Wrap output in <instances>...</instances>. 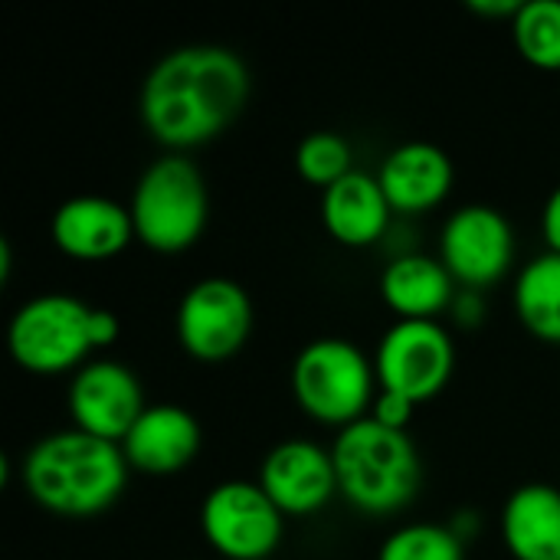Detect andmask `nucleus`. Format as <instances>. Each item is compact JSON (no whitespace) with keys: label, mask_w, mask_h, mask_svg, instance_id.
Wrapping results in <instances>:
<instances>
[{"label":"nucleus","mask_w":560,"mask_h":560,"mask_svg":"<svg viewBox=\"0 0 560 560\" xmlns=\"http://www.w3.org/2000/svg\"><path fill=\"white\" fill-rule=\"evenodd\" d=\"M450 312L456 315V322H459V325H479V322H482V315H486L482 292H476V289H459V292H456V299H453V308H450Z\"/></svg>","instance_id":"obj_24"},{"label":"nucleus","mask_w":560,"mask_h":560,"mask_svg":"<svg viewBox=\"0 0 560 560\" xmlns=\"http://www.w3.org/2000/svg\"><path fill=\"white\" fill-rule=\"evenodd\" d=\"M200 532L226 560H266L285 535V515L259 482L226 479L200 502Z\"/></svg>","instance_id":"obj_8"},{"label":"nucleus","mask_w":560,"mask_h":560,"mask_svg":"<svg viewBox=\"0 0 560 560\" xmlns=\"http://www.w3.org/2000/svg\"><path fill=\"white\" fill-rule=\"evenodd\" d=\"M377 560H466V541L440 522H417L390 532Z\"/></svg>","instance_id":"obj_21"},{"label":"nucleus","mask_w":560,"mask_h":560,"mask_svg":"<svg viewBox=\"0 0 560 560\" xmlns=\"http://www.w3.org/2000/svg\"><path fill=\"white\" fill-rule=\"evenodd\" d=\"M394 207L377 180V174L351 171L322 190V223L341 246L361 249L374 246L390 233Z\"/></svg>","instance_id":"obj_16"},{"label":"nucleus","mask_w":560,"mask_h":560,"mask_svg":"<svg viewBox=\"0 0 560 560\" xmlns=\"http://www.w3.org/2000/svg\"><path fill=\"white\" fill-rule=\"evenodd\" d=\"M128 472L131 466L121 443L75 427L36 440L20 463L26 495L59 518H92L108 512L121 499Z\"/></svg>","instance_id":"obj_2"},{"label":"nucleus","mask_w":560,"mask_h":560,"mask_svg":"<svg viewBox=\"0 0 560 560\" xmlns=\"http://www.w3.org/2000/svg\"><path fill=\"white\" fill-rule=\"evenodd\" d=\"M413 410H417V404H413L410 397L381 390L368 417L377 420V423H384V427H390V430H407L410 420H413Z\"/></svg>","instance_id":"obj_23"},{"label":"nucleus","mask_w":560,"mask_h":560,"mask_svg":"<svg viewBox=\"0 0 560 560\" xmlns=\"http://www.w3.org/2000/svg\"><path fill=\"white\" fill-rule=\"evenodd\" d=\"M541 236L548 243V253H560V184L551 190L541 210Z\"/></svg>","instance_id":"obj_25"},{"label":"nucleus","mask_w":560,"mask_h":560,"mask_svg":"<svg viewBox=\"0 0 560 560\" xmlns=\"http://www.w3.org/2000/svg\"><path fill=\"white\" fill-rule=\"evenodd\" d=\"M512 36L525 62L560 69V0H525L512 20Z\"/></svg>","instance_id":"obj_20"},{"label":"nucleus","mask_w":560,"mask_h":560,"mask_svg":"<svg viewBox=\"0 0 560 560\" xmlns=\"http://www.w3.org/2000/svg\"><path fill=\"white\" fill-rule=\"evenodd\" d=\"M518 322L548 345H560V253H541L525 262L512 289Z\"/></svg>","instance_id":"obj_19"},{"label":"nucleus","mask_w":560,"mask_h":560,"mask_svg":"<svg viewBox=\"0 0 560 560\" xmlns=\"http://www.w3.org/2000/svg\"><path fill=\"white\" fill-rule=\"evenodd\" d=\"M10 266H13V253H10V240L0 236V279H10Z\"/></svg>","instance_id":"obj_27"},{"label":"nucleus","mask_w":560,"mask_h":560,"mask_svg":"<svg viewBox=\"0 0 560 560\" xmlns=\"http://www.w3.org/2000/svg\"><path fill=\"white\" fill-rule=\"evenodd\" d=\"M121 335L118 315L69 292H43L16 308L7 328L10 358L39 377L75 374L95 348H112Z\"/></svg>","instance_id":"obj_3"},{"label":"nucleus","mask_w":560,"mask_h":560,"mask_svg":"<svg viewBox=\"0 0 560 560\" xmlns=\"http://www.w3.org/2000/svg\"><path fill=\"white\" fill-rule=\"evenodd\" d=\"M256 482L289 518H305L331 505L338 495V472L331 450L315 440L295 436L276 443L259 466Z\"/></svg>","instance_id":"obj_12"},{"label":"nucleus","mask_w":560,"mask_h":560,"mask_svg":"<svg viewBox=\"0 0 560 560\" xmlns=\"http://www.w3.org/2000/svg\"><path fill=\"white\" fill-rule=\"evenodd\" d=\"M374 371L381 390L404 394L420 407L443 394L456 371L453 335L436 318H397L377 341Z\"/></svg>","instance_id":"obj_7"},{"label":"nucleus","mask_w":560,"mask_h":560,"mask_svg":"<svg viewBox=\"0 0 560 560\" xmlns=\"http://www.w3.org/2000/svg\"><path fill=\"white\" fill-rule=\"evenodd\" d=\"M456 292L450 269L423 253H397L381 272V299L400 318H436L453 308Z\"/></svg>","instance_id":"obj_18"},{"label":"nucleus","mask_w":560,"mask_h":560,"mask_svg":"<svg viewBox=\"0 0 560 560\" xmlns=\"http://www.w3.org/2000/svg\"><path fill=\"white\" fill-rule=\"evenodd\" d=\"M338 492L364 515L404 512L423 489V459L407 430H390L371 417L338 430L331 443Z\"/></svg>","instance_id":"obj_4"},{"label":"nucleus","mask_w":560,"mask_h":560,"mask_svg":"<svg viewBox=\"0 0 560 560\" xmlns=\"http://www.w3.org/2000/svg\"><path fill=\"white\" fill-rule=\"evenodd\" d=\"M203 430L197 417L177 404H151L121 440L125 459L141 476H174L200 453Z\"/></svg>","instance_id":"obj_14"},{"label":"nucleus","mask_w":560,"mask_h":560,"mask_svg":"<svg viewBox=\"0 0 560 560\" xmlns=\"http://www.w3.org/2000/svg\"><path fill=\"white\" fill-rule=\"evenodd\" d=\"M377 180L394 207V213L417 217L440 207L456 180L453 158L433 141L397 144L377 171Z\"/></svg>","instance_id":"obj_15"},{"label":"nucleus","mask_w":560,"mask_h":560,"mask_svg":"<svg viewBox=\"0 0 560 560\" xmlns=\"http://www.w3.org/2000/svg\"><path fill=\"white\" fill-rule=\"evenodd\" d=\"M374 361L348 338H315L292 361V394L299 407L325 427L364 420L377 400Z\"/></svg>","instance_id":"obj_6"},{"label":"nucleus","mask_w":560,"mask_h":560,"mask_svg":"<svg viewBox=\"0 0 560 560\" xmlns=\"http://www.w3.org/2000/svg\"><path fill=\"white\" fill-rule=\"evenodd\" d=\"M502 541L515 560H560V489L518 486L502 509Z\"/></svg>","instance_id":"obj_17"},{"label":"nucleus","mask_w":560,"mask_h":560,"mask_svg":"<svg viewBox=\"0 0 560 560\" xmlns=\"http://www.w3.org/2000/svg\"><path fill=\"white\" fill-rule=\"evenodd\" d=\"M177 341L180 348L207 364L226 361L249 341L253 302L249 292L226 276H207L194 282L177 305Z\"/></svg>","instance_id":"obj_9"},{"label":"nucleus","mask_w":560,"mask_h":560,"mask_svg":"<svg viewBox=\"0 0 560 560\" xmlns=\"http://www.w3.org/2000/svg\"><path fill=\"white\" fill-rule=\"evenodd\" d=\"M249 102V69L243 56L217 43H190L164 52L141 85V121L148 135L187 151L220 138Z\"/></svg>","instance_id":"obj_1"},{"label":"nucleus","mask_w":560,"mask_h":560,"mask_svg":"<svg viewBox=\"0 0 560 560\" xmlns=\"http://www.w3.org/2000/svg\"><path fill=\"white\" fill-rule=\"evenodd\" d=\"M49 236L56 249L79 262H102L118 256L135 240L131 210L102 194H79L52 210Z\"/></svg>","instance_id":"obj_13"},{"label":"nucleus","mask_w":560,"mask_h":560,"mask_svg":"<svg viewBox=\"0 0 560 560\" xmlns=\"http://www.w3.org/2000/svg\"><path fill=\"white\" fill-rule=\"evenodd\" d=\"M66 407L75 430L121 443L148 404H144L141 381L128 364L112 358H95L72 374Z\"/></svg>","instance_id":"obj_11"},{"label":"nucleus","mask_w":560,"mask_h":560,"mask_svg":"<svg viewBox=\"0 0 560 560\" xmlns=\"http://www.w3.org/2000/svg\"><path fill=\"white\" fill-rule=\"evenodd\" d=\"M128 210L135 240L171 256L190 249L203 236L210 220V190L190 158L167 151L141 171Z\"/></svg>","instance_id":"obj_5"},{"label":"nucleus","mask_w":560,"mask_h":560,"mask_svg":"<svg viewBox=\"0 0 560 560\" xmlns=\"http://www.w3.org/2000/svg\"><path fill=\"white\" fill-rule=\"evenodd\" d=\"M440 262L463 289H489L502 282L515 262V230L509 217L489 203L453 210L440 230Z\"/></svg>","instance_id":"obj_10"},{"label":"nucleus","mask_w":560,"mask_h":560,"mask_svg":"<svg viewBox=\"0 0 560 560\" xmlns=\"http://www.w3.org/2000/svg\"><path fill=\"white\" fill-rule=\"evenodd\" d=\"M295 171L302 174V180L328 190L335 180H341L345 174L354 171V154H351L348 138H341L338 131L305 135L295 151Z\"/></svg>","instance_id":"obj_22"},{"label":"nucleus","mask_w":560,"mask_h":560,"mask_svg":"<svg viewBox=\"0 0 560 560\" xmlns=\"http://www.w3.org/2000/svg\"><path fill=\"white\" fill-rule=\"evenodd\" d=\"M525 0H466V7L479 16H509L515 20Z\"/></svg>","instance_id":"obj_26"}]
</instances>
